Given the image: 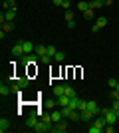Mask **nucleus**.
I'll return each mask as SVG.
<instances>
[{
	"label": "nucleus",
	"mask_w": 119,
	"mask_h": 133,
	"mask_svg": "<svg viewBox=\"0 0 119 133\" xmlns=\"http://www.w3.org/2000/svg\"><path fill=\"white\" fill-rule=\"evenodd\" d=\"M40 62H42V64H50V62H52V56H48V54L42 56V58H40Z\"/></svg>",
	"instance_id": "nucleus-28"
},
{
	"label": "nucleus",
	"mask_w": 119,
	"mask_h": 133,
	"mask_svg": "<svg viewBox=\"0 0 119 133\" xmlns=\"http://www.w3.org/2000/svg\"><path fill=\"white\" fill-rule=\"evenodd\" d=\"M101 115L105 117L107 125H115V121H117V111H115L113 107H105V109H101Z\"/></svg>",
	"instance_id": "nucleus-1"
},
{
	"label": "nucleus",
	"mask_w": 119,
	"mask_h": 133,
	"mask_svg": "<svg viewBox=\"0 0 119 133\" xmlns=\"http://www.w3.org/2000/svg\"><path fill=\"white\" fill-rule=\"evenodd\" d=\"M69 107H72V109H78V107H79V97H78V95L69 99Z\"/></svg>",
	"instance_id": "nucleus-22"
},
{
	"label": "nucleus",
	"mask_w": 119,
	"mask_h": 133,
	"mask_svg": "<svg viewBox=\"0 0 119 133\" xmlns=\"http://www.w3.org/2000/svg\"><path fill=\"white\" fill-rule=\"evenodd\" d=\"M64 95H68V97H75V89L66 83V94H64Z\"/></svg>",
	"instance_id": "nucleus-21"
},
{
	"label": "nucleus",
	"mask_w": 119,
	"mask_h": 133,
	"mask_svg": "<svg viewBox=\"0 0 119 133\" xmlns=\"http://www.w3.org/2000/svg\"><path fill=\"white\" fill-rule=\"evenodd\" d=\"M69 99H72V97H68V95H60V97H58V105L60 107H69Z\"/></svg>",
	"instance_id": "nucleus-10"
},
{
	"label": "nucleus",
	"mask_w": 119,
	"mask_h": 133,
	"mask_svg": "<svg viewBox=\"0 0 119 133\" xmlns=\"http://www.w3.org/2000/svg\"><path fill=\"white\" fill-rule=\"evenodd\" d=\"M10 94H12V88L2 82V83H0V95H4V97H6V95H10Z\"/></svg>",
	"instance_id": "nucleus-13"
},
{
	"label": "nucleus",
	"mask_w": 119,
	"mask_h": 133,
	"mask_svg": "<svg viewBox=\"0 0 119 133\" xmlns=\"http://www.w3.org/2000/svg\"><path fill=\"white\" fill-rule=\"evenodd\" d=\"M58 54V50H56V46H48V56H52V58H54V56Z\"/></svg>",
	"instance_id": "nucleus-26"
},
{
	"label": "nucleus",
	"mask_w": 119,
	"mask_h": 133,
	"mask_svg": "<svg viewBox=\"0 0 119 133\" xmlns=\"http://www.w3.org/2000/svg\"><path fill=\"white\" fill-rule=\"evenodd\" d=\"M113 125H105V129H103V131H107V133H113Z\"/></svg>",
	"instance_id": "nucleus-32"
},
{
	"label": "nucleus",
	"mask_w": 119,
	"mask_h": 133,
	"mask_svg": "<svg viewBox=\"0 0 119 133\" xmlns=\"http://www.w3.org/2000/svg\"><path fill=\"white\" fill-rule=\"evenodd\" d=\"M12 28H14L12 22H4V24H2V32H12Z\"/></svg>",
	"instance_id": "nucleus-23"
},
{
	"label": "nucleus",
	"mask_w": 119,
	"mask_h": 133,
	"mask_svg": "<svg viewBox=\"0 0 119 133\" xmlns=\"http://www.w3.org/2000/svg\"><path fill=\"white\" fill-rule=\"evenodd\" d=\"M117 79H115V78H111V79H107V85H109V88H111V89H115V88H117Z\"/></svg>",
	"instance_id": "nucleus-25"
},
{
	"label": "nucleus",
	"mask_w": 119,
	"mask_h": 133,
	"mask_svg": "<svg viewBox=\"0 0 119 133\" xmlns=\"http://www.w3.org/2000/svg\"><path fill=\"white\" fill-rule=\"evenodd\" d=\"M89 6H91V10H99V8L105 6V2H103V0H91Z\"/></svg>",
	"instance_id": "nucleus-16"
},
{
	"label": "nucleus",
	"mask_w": 119,
	"mask_h": 133,
	"mask_svg": "<svg viewBox=\"0 0 119 133\" xmlns=\"http://www.w3.org/2000/svg\"><path fill=\"white\" fill-rule=\"evenodd\" d=\"M105 26H107V18L99 16V18H97V22L93 24V28H91V32H99V30H103Z\"/></svg>",
	"instance_id": "nucleus-4"
},
{
	"label": "nucleus",
	"mask_w": 119,
	"mask_h": 133,
	"mask_svg": "<svg viewBox=\"0 0 119 133\" xmlns=\"http://www.w3.org/2000/svg\"><path fill=\"white\" fill-rule=\"evenodd\" d=\"M87 109L91 111V113H93V115H99V113H101V111H99V105H97L95 101L91 99V101H87Z\"/></svg>",
	"instance_id": "nucleus-9"
},
{
	"label": "nucleus",
	"mask_w": 119,
	"mask_h": 133,
	"mask_svg": "<svg viewBox=\"0 0 119 133\" xmlns=\"http://www.w3.org/2000/svg\"><path fill=\"white\" fill-rule=\"evenodd\" d=\"M16 83H18V85H20V88H28V83H30V79L28 78H26V76H22V78H16Z\"/></svg>",
	"instance_id": "nucleus-18"
},
{
	"label": "nucleus",
	"mask_w": 119,
	"mask_h": 133,
	"mask_svg": "<svg viewBox=\"0 0 119 133\" xmlns=\"http://www.w3.org/2000/svg\"><path fill=\"white\" fill-rule=\"evenodd\" d=\"M78 109H79V111H83V109H87V101H85V99H83V101L79 99V107H78Z\"/></svg>",
	"instance_id": "nucleus-29"
},
{
	"label": "nucleus",
	"mask_w": 119,
	"mask_h": 133,
	"mask_svg": "<svg viewBox=\"0 0 119 133\" xmlns=\"http://www.w3.org/2000/svg\"><path fill=\"white\" fill-rule=\"evenodd\" d=\"M50 117H52V123H58V121H62V119H66V117L62 115V111H52Z\"/></svg>",
	"instance_id": "nucleus-12"
},
{
	"label": "nucleus",
	"mask_w": 119,
	"mask_h": 133,
	"mask_svg": "<svg viewBox=\"0 0 119 133\" xmlns=\"http://www.w3.org/2000/svg\"><path fill=\"white\" fill-rule=\"evenodd\" d=\"M36 54L42 58V56H46L48 54V46H44V44H36Z\"/></svg>",
	"instance_id": "nucleus-15"
},
{
	"label": "nucleus",
	"mask_w": 119,
	"mask_h": 133,
	"mask_svg": "<svg viewBox=\"0 0 119 133\" xmlns=\"http://www.w3.org/2000/svg\"><path fill=\"white\" fill-rule=\"evenodd\" d=\"M62 6L66 8V10H69V0H64V4H62Z\"/></svg>",
	"instance_id": "nucleus-34"
},
{
	"label": "nucleus",
	"mask_w": 119,
	"mask_h": 133,
	"mask_svg": "<svg viewBox=\"0 0 119 133\" xmlns=\"http://www.w3.org/2000/svg\"><path fill=\"white\" fill-rule=\"evenodd\" d=\"M36 123H38V117H36V111H32V113H30V117L26 119V127H28V129H34Z\"/></svg>",
	"instance_id": "nucleus-6"
},
{
	"label": "nucleus",
	"mask_w": 119,
	"mask_h": 133,
	"mask_svg": "<svg viewBox=\"0 0 119 133\" xmlns=\"http://www.w3.org/2000/svg\"><path fill=\"white\" fill-rule=\"evenodd\" d=\"M8 129H10V121H8L6 117H2V119H0V131L4 133V131H8Z\"/></svg>",
	"instance_id": "nucleus-19"
},
{
	"label": "nucleus",
	"mask_w": 119,
	"mask_h": 133,
	"mask_svg": "<svg viewBox=\"0 0 119 133\" xmlns=\"http://www.w3.org/2000/svg\"><path fill=\"white\" fill-rule=\"evenodd\" d=\"M117 119H119V111H117Z\"/></svg>",
	"instance_id": "nucleus-37"
},
{
	"label": "nucleus",
	"mask_w": 119,
	"mask_h": 133,
	"mask_svg": "<svg viewBox=\"0 0 119 133\" xmlns=\"http://www.w3.org/2000/svg\"><path fill=\"white\" fill-rule=\"evenodd\" d=\"M115 89H117V91H119V83H117V88H115Z\"/></svg>",
	"instance_id": "nucleus-36"
},
{
	"label": "nucleus",
	"mask_w": 119,
	"mask_h": 133,
	"mask_svg": "<svg viewBox=\"0 0 119 133\" xmlns=\"http://www.w3.org/2000/svg\"><path fill=\"white\" fill-rule=\"evenodd\" d=\"M52 94L56 95V97L64 95V94H66V83H58V85H54V89H52Z\"/></svg>",
	"instance_id": "nucleus-7"
},
{
	"label": "nucleus",
	"mask_w": 119,
	"mask_h": 133,
	"mask_svg": "<svg viewBox=\"0 0 119 133\" xmlns=\"http://www.w3.org/2000/svg\"><path fill=\"white\" fill-rule=\"evenodd\" d=\"M68 20H74V14H72V12H66V22H68Z\"/></svg>",
	"instance_id": "nucleus-31"
},
{
	"label": "nucleus",
	"mask_w": 119,
	"mask_h": 133,
	"mask_svg": "<svg viewBox=\"0 0 119 133\" xmlns=\"http://www.w3.org/2000/svg\"><path fill=\"white\" fill-rule=\"evenodd\" d=\"M2 8L4 10H16V2L14 0H2Z\"/></svg>",
	"instance_id": "nucleus-11"
},
{
	"label": "nucleus",
	"mask_w": 119,
	"mask_h": 133,
	"mask_svg": "<svg viewBox=\"0 0 119 133\" xmlns=\"http://www.w3.org/2000/svg\"><path fill=\"white\" fill-rule=\"evenodd\" d=\"M52 2H54L56 6H62V4H64V0H52Z\"/></svg>",
	"instance_id": "nucleus-35"
},
{
	"label": "nucleus",
	"mask_w": 119,
	"mask_h": 133,
	"mask_svg": "<svg viewBox=\"0 0 119 133\" xmlns=\"http://www.w3.org/2000/svg\"><path fill=\"white\" fill-rule=\"evenodd\" d=\"M10 54L14 56V58H18V56L22 58V56H24V42H18V44L10 50Z\"/></svg>",
	"instance_id": "nucleus-5"
},
{
	"label": "nucleus",
	"mask_w": 119,
	"mask_h": 133,
	"mask_svg": "<svg viewBox=\"0 0 119 133\" xmlns=\"http://www.w3.org/2000/svg\"><path fill=\"white\" fill-rule=\"evenodd\" d=\"M4 18H6V22H14V18H16V10H4Z\"/></svg>",
	"instance_id": "nucleus-17"
},
{
	"label": "nucleus",
	"mask_w": 119,
	"mask_h": 133,
	"mask_svg": "<svg viewBox=\"0 0 119 133\" xmlns=\"http://www.w3.org/2000/svg\"><path fill=\"white\" fill-rule=\"evenodd\" d=\"M50 131L52 133H64V131H68V123L62 119V121L54 123V127H50Z\"/></svg>",
	"instance_id": "nucleus-3"
},
{
	"label": "nucleus",
	"mask_w": 119,
	"mask_h": 133,
	"mask_svg": "<svg viewBox=\"0 0 119 133\" xmlns=\"http://www.w3.org/2000/svg\"><path fill=\"white\" fill-rule=\"evenodd\" d=\"M20 62H22L24 66H34V64L40 62V56L36 54V52H34V54H24L22 58H20Z\"/></svg>",
	"instance_id": "nucleus-2"
},
{
	"label": "nucleus",
	"mask_w": 119,
	"mask_h": 133,
	"mask_svg": "<svg viewBox=\"0 0 119 133\" xmlns=\"http://www.w3.org/2000/svg\"><path fill=\"white\" fill-rule=\"evenodd\" d=\"M91 117H93V113H91L89 109H83V111H81V121H83V123H89Z\"/></svg>",
	"instance_id": "nucleus-14"
},
{
	"label": "nucleus",
	"mask_w": 119,
	"mask_h": 133,
	"mask_svg": "<svg viewBox=\"0 0 119 133\" xmlns=\"http://www.w3.org/2000/svg\"><path fill=\"white\" fill-rule=\"evenodd\" d=\"M111 107H113L115 111H119V99H113V103H111Z\"/></svg>",
	"instance_id": "nucleus-30"
},
{
	"label": "nucleus",
	"mask_w": 119,
	"mask_h": 133,
	"mask_svg": "<svg viewBox=\"0 0 119 133\" xmlns=\"http://www.w3.org/2000/svg\"><path fill=\"white\" fill-rule=\"evenodd\" d=\"M34 52H36V46L30 40H24V54H34Z\"/></svg>",
	"instance_id": "nucleus-8"
},
{
	"label": "nucleus",
	"mask_w": 119,
	"mask_h": 133,
	"mask_svg": "<svg viewBox=\"0 0 119 133\" xmlns=\"http://www.w3.org/2000/svg\"><path fill=\"white\" fill-rule=\"evenodd\" d=\"M78 8L81 12H85V10H89L91 6H89V2H85V0H79V2H78Z\"/></svg>",
	"instance_id": "nucleus-20"
},
{
	"label": "nucleus",
	"mask_w": 119,
	"mask_h": 133,
	"mask_svg": "<svg viewBox=\"0 0 119 133\" xmlns=\"http://www.w3.org/2000/svg\"><path fill=\"white\" fill-rule=\"evenodd\" d=\"M68 28H69V30H74V28H75V22H74V20H68Z\"/></svg>",
	"instance_id": "nucleus-33"
},
{
	"label": "nucleus",
	"mask_w": 119,
	"mask_h": 133,
	"mask_svg": "<svg viewBox=\"0 0 119 133\" xmlns=\"http://www.w3.org/2000/svg\"><path fill=\"white\" fill-rule=\"evenodd\" d=\"M83 18H85V20H91V18H93V10H91V8H89V10H85L83 12Z\"/></svg>",
	"instance_id": "nucleus-27"
},
{
	"label": "nucleus",
	"mask_w": 119,
	"mask_h": 133,
	"mask_svg": "<svg viewBox=\"0 0 119 133\" xmlns=\"http://www.w3.org/2000/svg\"><path fill=\"white\" fill-rule=\"evenodd\" d=\"M54 60H56V62H64V60H66V54H64V52H60V50H58V54L54 56Z\"/></svg>",
	"instance_id": "nucleus-24"
}]
</instances>
